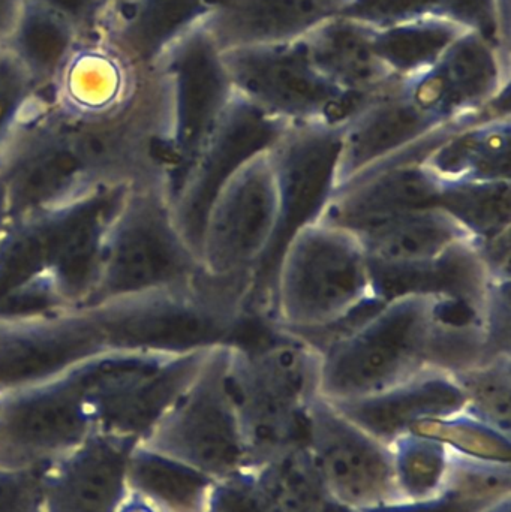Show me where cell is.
Here are the masks:
<instances>
[{"instance_id": "cell-22", "label": "cell", "mask_w": 511, "mask_h": 512, "mask_svg": "<svg viewBox=\"0 0 511 512\" xmlns=\"http://www.w3.org/2000/svg\"><path fill=\"white\" fill-rule=\"evenodd\" d=\"M206 14L207 0H128L105 21L101 42L131 71L152 72L170 45Z\"/></svg>"}, {"instance_id": "cell-15", "label": "cell", "mask_w": 511, "mask_h": 512, "mask_svg": "<svg viewBox=\"0 0 511 512\" xmlns=\"http://www.w3.org/2000/svg\"><path fill=\"white\" fill-rule=\"evenodd\" d=\"M107 349L80 306L0 313V396L32 387Z\"/></svg>"}, {"instance_id": "cell-7", "label": "cell", "mask_w": 511, "mask_h": 512, "mask_svg": "<svg viewBox=\"0 0 511 512\" xmlns=\"http://www.w3.org/2000/svg\"><path fill=\"white\" fill-rule=\"evenodd\" d=\"M234 92L290 123L342 126L377 93H351L309 59L305 39L222 51Z\"/></svg>"}, {"instance_id": "cell-28", "label": "cell", "mask_w": 511, "mask_h": 512, "mask_svg": "<svg viewBox=\"0 0 511 512\" xmlns=\"http://www.w3.org/2000/svg\"><path fill=\"white\" fill-rule=\"evenodd\" d=\"M467 30L441 15L374 30L375 54L393 77L407 80L438 62Z\"/></svg>"}, {"instance_id": "cell-14", "label": "cell", "mask_w": 511, "mask_h": 512, "mask_svg": "<svg viewBox=\"0 0 511 512\" xmlns=\"http://www.w3.org/2000/svg\"><path fill=\"white\" fill-rule=\"evenodd\" d=\"M468 122L452 123L348 180L335 189L318 221L362 237L408 213L437 207L443 183L423 167L422 161L450 132Z\"/></svg>"}, {"instance_id": "cell-5", "label": "cell", "mask_w": 511, "mask_h": 512, "mask_svg": "<svg viewBox=\"0 0 511 512\" xmlns=\"http://www.w3.org/2000/svg\"><path fill=\"white\" fill-rule=\"evenodd\" d=\"M203 270L174 222L168 189L158 183L132 185L108 222L98 277L87 303L180 285Z\"/></svg>"}, {"instance_id": "cell-42", "label": "cell", "mask_w": 511, "mask_h": 512, "mask_svg": "<svg viewBox=\"0 0 511 512\" xmlns=\"http://www.w3.org/2000/svg\"><path fill=\"white\" fill-rule=\"evenodd\" d=\"M116 512H158L152 505L147 504L143 499L138 498L134 493H129L123 499Z\"/></svg>"}, {"instance_id": "cell-21", "label": "cell", "mask_w": 511, "mask_h": 512, "mask_svg": "<svg viewBox=\"0 0 511 512\" xmlns=\"http://www.w3.org/2000/svg\"><path fill=\"white\" fill-rule=\"evenodd\" d=\"M371 265L372 286L378 301L408 294L437 295L470 304L485 312L489 292L498 282L483 262L474 240L461 243L437 258L413 264Z\"/></svg>"}, {"instance_id": "cell-43", "label": "cell", "mask_w": 511, "mask_h": 512, "mask_svg": "<svg viewBox=\"0 0 511 512\" xmlns=\"http://www.w3.org/2000/svg\"><path fill=\"white\" fill-rule=\"evenodd\" d=\"M9 221H11V212H9L8 194H6L5 182L0 174V239H2Z\"/></svg>"}, {"instance_id": "cell-3", "label": "cell", "mask_w": 511, "mask_h": 512, "mask_svg": "<svg viewBox=\"0 0 511 512\" xmlns=\"http://www.w3.org/2000/svg\"><path fill=\"white\" fill-rule=\"evenodd\" d=\"M380 303L359 239L317 221L303 227L282 255L273 283L269 324L315 343Z\"/></svg>"}, {"instance_id": "cell-8", "label": "cell", "mask_w": 511, "mask_h": 512, "mask_svg": "<svg viewBox=\"0 0 511 512\" xmlns=\"http://www.w3.org/2000/svg\"><path fill=\"white\" fill-rule=\"evenodd\" d=\"M95 433V408L80 361L53 378L3 396L0 466L47 469Z\"/></svg>"}, {"instance_id": "cell-2", "label": "cell", "mask_w": 511, "mask_h": 512, "mask_svg": "<svg viewBox=\"0 0 511 512\" xmlns=\"http://www.w3.org/2000/svg\"><path fill=\"white\" fill-rule=\"evenodd\" d=\"M252 276L206 270L180 285L83 304L107 348L188 354L237 342L252 318Z\"/></svg>"}, {"instance_id": "cell-38", "label": "cell", "mask_w": 511, "mask_h": 512, "mask_svg": "<svg viewBox=\"0 0 511 512\" xmlns=\"http://www.w3.org/2000/svg\"><path fill=\"white\" fill-rule=\"evenodd\" d=\"M48 11L62 17L77 29L84 44L93 45L102 41L107 3L105 0H32Z\"/></svg>"}, {"instance_id": "cell-47", "label": "cell", "mask_w": 511, "mask_h": 512, "mask_svg": "<svg viewBox=\"0 0 511 512\" xmlns=\"http://www.w3.org/2000/svg\"><path fill=\"white\" fill-rule=\"evenodd\" d=\"M3 402V396H0V405H2Z\"/></svg>"}, {"instance_id": "cell-17", "label": "cell", "mask_w": 511, "mask_h": 512, "mask_svg": "<svg viewBox=\"0 0 511 512\" xmlns=\"http://www.w3.org/2000/svg\"><path fill=\"white\" fill-rule=\"evenodd\" d=\"M449 125L452 123L440 122L422 110L399 80L375 95L342 125L335 189Z\"/></svg>"}, {"instance_id": "cell-30", "label": "cell", "mask_w": 511, "mask_h": 512, "mask_svg": "<svg viewBox=\"0 0 511 512\" xmlns=\"http://www.w3.org/2000/svg\"><path fill=\"white\" fill-rule=\"evenodd\" d=\"M393 477L402 502H428L449 490L453 453L437 439L407 433L392 445Z\"/></svg>"}, {"instance_id": "cell-10", "label": "cell", "mask_w": 511, "mask_h": 512, "mask_svg": "<svg viewBox=\"0 0 511 512\" xmlns=\"http://www.w3.org/2000/svg\"><path fill=\"white\" fill-rule=\"evenodd\" d=\"M161 77L170 108V194L179 188L234 96L221 47L203 23L180 36L152 69Z\"/></svg>"}, {"instance_id": "cell-6", "label": "cell", "mask_w": 511, "mask_h": 512, "mask_svg": "<svg viewBox=\"0 0 511 512\" xmlns=\"http://www.w3.org/2000/svg\"><path fill=\"white\" fill-rule=\"evenodd\" d=\"M342 126L291 125L270 147L278 191V218L269 245L252 276L251 313L269 321L273 283L288 243L320 219L335 191Z\"/></svg>"}, {"instance_id": "cell-37", "label": "cell", "mask_w": 511, "mask_h": 512, "mask_svg": "<svg viewBox=\"0 0 511 512\" xmlns=\"http://www.w3.org/2000/svg\"><path fill=\"white\" fill-rule=\"evenodd\" d=\"M44 472L0 466V512H47Z\"/></svg>"}, {"instance_id": "cell-24", "label": "cell", "mask_w": 511, "mask_h": 512, "mask_svg": "<svg viewBox=\"0 0 511 512\" xmlns=\"http://www.w3.org/2000/svg\"><path fill=\"white\" fill-rule=\"evenodd\" d=\"M374 29L336 17L305 36L309 59L336 86L351 93H377L399 81L381 63L372 44Z\"/></svg>"}, {"instance_id": "cell-23", "label": "cell", "mask_w": 511, "mask_h": 512, "mask_svg": "<svg viewBox=\"0 0 511 512\" xmlns=\"http://www.w3.org/2000/svg\"><path fill=\"white\" fill-rule=\"evenodd\" d=\"M422 164L443 185L511 180L510 116L482 117L459 126Z\"/></svg>"}, {"instance_id": "cell-40", "label": "cell", "mask_w": 511, "mask_h": 512, "mask_svg": "<svg viewBox=\"0 0 511 512\" xmlns=\"http://www.w3.org/2000/svg\"><path fill=\"white\" fill-rule=\"evenodd\" d=\"M494 502L474 498L461 490L449 487L441 498L428 502H395L368 512H480Z\"/></svg>"}, {"instance_id": "cell-4", "label": "cell", "mask_w": 511, "mask_h": 512, "mask_svg": "<svg viewBox=\"0 0 511 512\" xmlns=\"http://www.w3.org/2000/svg\"><path fill=\"white\" fill-rule=\"evenodd\" d=\"M320 369V349L285 331L266 343L228 345L225 382L245 439L246 468L305 445Z\"/></svg>"}, {"instance_id": "cell-27", "label": "cell", "mask_w": 511, "mask_h": 512, "mask_svg": "<svg viewBox=\"0 0 511 512\" xmlns=\"http://www.w3.org/2000/svg\"><path fill=\"white\" fill-rule=\"evenodd\" d=\"M357 239L369 261L378 264L428 261L473 240L456 219L438 207L408 213Z\"/></svg>"}, {"instance_id": "cell-39", "label": "cell", "mask_w": 511, "mask_h": 512, "mask_svg": "<svg viewBox=\"0 0 511 512\" xmlns=\"http://www.w3.org/2000/svg\"><path fill=\"white\" fill-rule=\"evenodd\" d=\"M206 512H267L263 495L249 469L218 481Z\"/></svg>"}, {"instance_id": "cell-31", "label": "cell", "mask_w": 511, "mask_h": 512, "mask_svg": "<svg viewBox=\"0 0 511 512\" xmlns=\"http://www.w3.org/2000/svg\"><path fill=\"white\" fill-rule=\"evenodd\" d=\"M437 207L456 219L474 243L495 239L511 231V180L447 183Z\"/></svg>"}, {"instance_id": "cell-45", "label": "cell", "mask_w": 511, "mask_h": 512, "mask_svg": "<svg viewBox=\"0 0 511 512\" xmlns=\"http://www.w3.org/2000/svg\"><path fill=\"white\" fill-rule=\"evenodd\" d=\"M126 2H128V0H105V3H107V18L110 17L116 9H119L120 6L125 5ZM107 18H105V21H107Z\"/></svg>"}, {"instance_id": "cell-46", "label": "cell", "mask_w": 511, "mask_h": 512, "mask_svg": "<svg viewBox=\"0 0 511 512\" xmlns=\"http://www.w3.org/2000/svg\"><path fill=\"white\" fill-rule=\"evenodd\" d=\"M501 2H503L504 8L510 11V0H501Z\"/></svg>"}, {"instance_id": "cell-36", "label": "cell", "mask_w": 511, "mask_h": 512, "mask_svg": "<svg viewBox=\"0 0 511 512\" xmlns=\"http://www.w3.org/2000/svg\"><path fill=\"white\" fill-rule=\"evenodd\" d=\"M35 84L9 51L0 47V144L35 98Z\"/></svg>"}, {"instance_id": "cell-20", "label": "cell", "mask_w": 511, "mask_h": 512, "mask_svg": "<svg viewBox=\"0 0 511 512\" xmlns=\"http://www.w3.org/2000/svg\"><path fill=\"white\" fill-rule=\"evenodd\" d=\"M332 405L360 429L390 447L423 421L464 411L465 397L452 373L426 370L375 396Z\"/></svg>"}, {"instance_id": "cell-19", "label": "cell", "mask_w": 511, "mask_h": 512, "mask_svg": "<svg viewBox=\"0 0 511 512\" xmlns=\"http://www.w3.org/2000/svg\"><path fill=\"white\" fill-rule=\"evenodd\" d=\"M344 0H207L201 23L221 50L281 44L336 17Z\"/></svg>"}, {"instance_id": "cell-33", "label": "cell", "mask_w": 511, "mask_h": 512, "mask_svg": "<svg viewBox=\"0 0 511 512\" xmlns=\"http://www.w3.org/2000/svg\"><path fill=\"white\" fill-rule=\"evenodd\" d=\"M465 397V411L511 435V354L497 355L453 373Z\"/></svg>"}, {"instance_id": "cell-32", "label": "cell", "mask_w": 511, "mask_h": 512, "mask_svg": "<svg viewBox=\"0 0 511 512\" xmlns=\"http://www.w3.org/2000/svg\"><path fill=\"white\" fill-rule=\"evenodd\" d=\"M410 433L437 439L452 453L477 462L511 466V435L501 432L467 411L423 421Z\"/></svg>"}, {"instance_id": "cell-35", "label": "cell", "mask_w": 511, "mask_h": 512, "mask_svg": "<svg viewBox=\"0 0 511 512\" xmlns=\"http://www.w3.org/2000/svg\"><path fill=\"white\" fill-rule=\"evenodd\" d=\"M336 15L369 29H384L441 15L440 0H344Z\"/></svg>"}, {"instance_id": "cell-34", "label": "cell", "mask_w": 511, "mask_h": 512, "mask_svg": "<svg viewBox=\"0 0 511 512\" xmlns=\"http://www.w3.org/2000/svg\"><path fill=\"white\" fill-rule=\"evenodd\" d=\"M440 14L510 51V11L501 0H440Z\"/></svg>"}, {"instance_id": "cell-41", "label": "cell", "mask_w": 511, "mask_h": 512, "mask_svg": "<svg viewBox=\"0 0 511 512\" xmlns=\"http://www.w3.org/2000/svg\"><path fill=\"white\" fill-rule=\"evenodd\" d=\"M23 2L24 0H0V45L11 35Z\"/></svg>"}, {"instance_id": "cell-1", "label": "cell", "mask_w": 511, "mask_h": 512, "mask_svg": "<svg viewBox=\"0 0 511 512\" xmlns=\"http://www.w3.org/2000/svg\"><path fill=\"white\" fill-rule=\"evenodd\" d=\"M449 300L401 295L383 301L324 340L318 346L320 397L330 403L365 399L426 370H443Z\"/></svg>"}, {"instance_id": "cell-25", "label": "cell", "mask_w": 511, "mask_h": 512, "mask_svg": "<svg viewBox=\"0 0 511 512\" xmlns=\"http://www.w3.org/2000/svg\"><path fill=\"white\" fill-rule=\"evenodd\" d=\"M84 45L68 21L32 0H24L11 35L0 47L20 63L38 93H44L59 83Z\"/></svg>"}, {"instance_id": "cell-12", "label": "cell", "mask_w": 511, "mask_h": 512, "mask_svg": "<svg viewBox=\"0 0 511 512\" xmlns=\"http://www.w3.org/2000/svg\"><path fill=\"white\" fill-rule=\"evenodd\" d=\"M290 126L234 92L171 198L174 222L198 258L207 216L225 183L249 159L267 152Z\"/></svg>"}, {"instance_id": "cell-44", "label": "cell", "mask_w": 511, "mask_h": 512, "mask_svg": "<svg viewBox=\"0 0 511 512\" xmlns=\"http://www.w3.org/2000/svg\"><path fill=\"white\" fill-rule=\"evenodd\" d=\"M480 512H511V496H506V498L494 502V504L489 505V507Z\"/></svg>"}, {"instance_id": "cell-9", "label": "cell", "mask_w": 511, "mask_h": 512, "mask_svg": "<svg viewBox=\"0 0 511 512\" xmlns=\"http://www.w3.org/2000/svg\"><path fill=\"white\" fill-rule=\"evenodd\" d=\"M228 345L210 352L188 390L141 444L216 481L248 466L245 439L225 382Z\"/></svg>"}, {"instance_id": "cell-18", "label": "cell", "mask_w": 511, "mask_h": 512, "mask_svg": "<svg viewBox=\"0 0 511 512\" xmlns=\"http://www.w3.org/2000/svg\"><path fill=\"white\" fill-rule=\"evenodd\" d=\"M137 442L95 433L44 472L47 512H116L128 495L126 465Z\"/></svg>"}, {"instance_id": "cell-11", "label": "cell", "mask_w": 511, "mask_h": 512, "mask_svg": "<svg viewBox=\"0 0 511 512\" xmlns=\"http://www.w3.org/2000/svg\"><path fill=\"white\" fill-rule=\"evenodd\" d=\"M305 448L327 495L348 512L401 502L392 450L318 396L306 421Z\"/></svg>"}, {"instance_id": "cell-13", "label": "cell", "mask_w": 511, "mask_h": 512, "mask_svg": "<svg viewBox=\"0 0 511 512\" xmlns=\"http://www.w3.org/2000/svg\"><path fill=\"white\" fill-rule=\"evenodd\" d=\"M269 150L243 164L210 209L200 261L213 276H254L269 245L278 218V191Z\"/></svg>"}, {"instance_id": "cell-26", "label": "cell", "mask_w": 511, "mask_h": 512, "mask_svg": "<svg viewBox=\"0 0 511 512\" xmlns=\"http://www.w3.org/2000/svg\"><path fill=\"white\" fill-rule=\"evenodd\" d=\"M218 481L137 442L126 465L129 493L158 512H206Z\"/></svg>"}, {"instance_id": "cell-29", "label": "cell", "mask_w": 511, "mask_h": 512, "mask_svg": "<svg viewBox=\"0 0 511 512\" xmlns=\"http://www.w3.org/2000/svg\"><path fill=\"white\" fill-rule=\"evenodd\" d=\"M267 512H348L327 495L305 445L251 466Z\"/></svg>"}, {"instance_id": "cell-16", "label": "cell", "mask_w": 511, "mask_h": 512, "mask_svg": "<svg viewBox=\"0 0 511 512\" xmlns=\"http://www.w3.org/2000/svg\"><path fill=\"white\" fill-rule=\"evenodd\" d=\"M402 84L422 110L443 123L510 116L495 101L510 87V53L479 33L465 32L435 65Z\"/></svg>"}]
</instances>
